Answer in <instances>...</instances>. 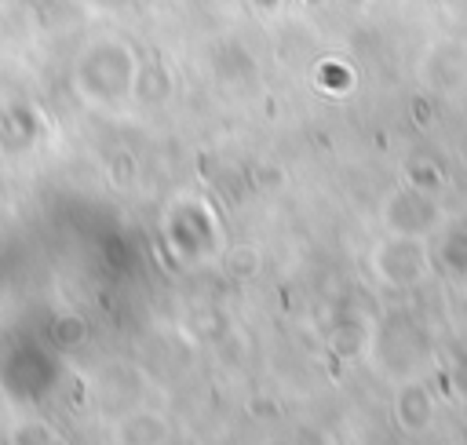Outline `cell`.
Instances as JSON below:
<instances>
[{
	"label": "cell",
	"instance_id": "cell-1",
	"mask_svg": "<svg viewBox=\"0 0 467 445\" xmlns=\"http://www.w3.org/2000/svg\"><path fill=\"white\" fill-rule=\"evenodd\" d=\"M131 80H135V58L128 55L124 44H95L77 66V84L84 98H95V102L124 98Z\"/></svg>",
	"mask_w": 467,
	"mask_h": 445
}]
</instances>
